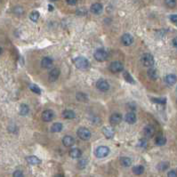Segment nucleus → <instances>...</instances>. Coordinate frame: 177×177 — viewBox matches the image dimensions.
Returning <instances> with one entry per match:
<instances>
[{
	"label": "nucleus",
	"instance_id": "1",
	"mask_svg": "<svg viewBox=\"0 0 177 177\" xmlns=\"http://www.w3.org/2000/svg\"><path fill=\"white\" fill-rule=\"evenodd\" d=\"M73 61H74V64H75V66L78 69L81 70H86L90 67L89 61L86 58L83 57V56L76 57L75 59L73 60Z\"/></svg>",
	"mask_w": 177,
	"mask_h": 177
},
{
	"label": "nucleus",
	"instance_id": "2",
	"mask_svg": "<svg viewBox=\"0 0 177 177\" xmlns=\"http://www.w3.org/2000/svg\"><path fill=\"white\" fill-rule=\"evenodd\" d=\"M78 136L84 141H87L91 138V132L90 130L86 127H79L78 129Z\"/></svg>",
	"mask_w": 177,
	"mask_h": 177
},
{
	"label": "nucleus",
	"instance_id": "3",
	"mask_svg": "<svg viewBox=\"0 0 177 177\" xmlns=\"http://www.w3.org/2000/svg\"><path fill=\"white\" fill-rule=\"evenodd\" d=\"M95 154L98 158L105 157L109 154V149L107 146H99L98 148H96Z\"/></svg>",
	"mask_w": 177,
	"mask_h": 177
},
{
	"label": "nucleus",
	"instance_id": "4",
	"mask_svg": "<svg viewBox=\"0 0 177 177\" xmlns=\"http://www.w3.org/2000/svg\"><path fill=\"white\" fill-rule=\"evenodd\" d=\"M142 62L145 67H152L154 65V57L151 53H145L142 57Z\"/></svg>",
	"mask_w": 177,
	"mask_h": 177
},
{
	"label": "nucleus",
	"instance_id": "5",
	"mask_svg": "<svg viewBox=\"0 0 177 177\" xmlns=\"http://www.w3.org/2000/svg\"><path fill=\"white\" fill-rule=\"evenodd\" d=\"M109 69L112 73H118V72H121L124 70V65L122 64V62L118 61H112L110 63Z\"/></svg>",
	"mask_w": 177,
	"mask_h": 177
},
{
	"label": "nucleus",
	"instance_id": "6",
	"mask_svg": "<svg viewBox=\"0 0 177 177\" xmlns=\"http://www.w3.org/2000/svg\"><path fill=\"white\" fill-rule=\"evenodd\" d=\"M95 58L98 61H104L108 59V53L103 49H98L95 53Z\"/></svg>",
	"mask_w": 177,
	"mask_h": 177
},
{
	"label": "nucleus",
	"instance_id": "7",
	"mask_svg": "<svg viewBox=\"0 0 177 177\" xmlns=\"http://www.w3.org/2000/svg\"><path fill=\"white\" fill-rule=\"evenodd\" d=\"M96 87L101 92H107L109 89V85L105 79H100L96 83Z\"/></svg>",
	"mask_w": 177,
	"mask_h": 177
},
{
	"label": "nucleus",
	"instance_id": "8",
	"mask_svg": "<svg viewBox=\"0 0 177 177\" xmlns=\"http://www.w3.org/2000/svg\"><path fill=\"white\" fill-rule=\"evenodd\" d=\"M121 121H122V115L119 113H113L109 118V123L112 126H117L118 125Z\"/></svg>",
	"mask_w": 177,
	"mask_h": 177
},
{
	"label": "nucleus",
	"instance_id": "9",
	"mask_svg": "<svg viewBox=\"0 0 177 177\" xmlns=\"http://www.w3.org/2000/svg\"><path fill=\"white\" fill-rule=\"evenodd\" d=\"M121 41H122L123 45H132L133 42H134V38H133V36L131 34H129V33H126L122 36V38H121Z\"/></svg>",
	"mask_w": 177,
	"mask_h": 177
},
{
	"label": "nucleus",
	"instance_id": "10",
	"mask_svg": "<svg viewBox=\"0 0 177 177\" xmlns=\"http://www.w3.org/2000/svg\"><path fill=\"white\" fill-rule=\"evenodd\" d=\"M53 117H54V113L51 109L45 110L42 114V119L45 121V122H50L51 120H53Z\"/></svg>",
	"mask_w": 177,
	"mask_h": 177
},
{
	"label": "nucleus",
	"instance_id": "11",
	"mask_svg": "<svg viewBox=\"0 0 177 177\" xmlns=\"http://www.w3.org/2000/svg\"><path fill=\"white\" fill-rule=\"evenodd\" d=\"M62 143L65 147H71L75 144V139L72 136L66 135L62 138Z\"/></svg>",
	"mask_w": 177,
	"mask_h": 177
},
{
	"label": "nucleus",
	"instance_id": "12",
	"mask_svg": "<svg viewBox=\"0 0 177 177\" xmlns=\"http://www.w3.org/2000/svg\"><path fill=\"white\" fill-rule=\"evenodd\" d=\"M59 76H60V70L57 68H54L49 72V80L51 82L56 81L58 79Z\"/></svg>",
	"mask_w": 177,
	"mask_h": 177
},
{
	"label": "nucleus",
	"instance_id": "13",
	"mask_svg": "<svg viewBox=\"0 0 177 177\" xmlns=\"http://www.w3.org/2000/svg\"><path fill=\"white\" fill-rule=\"evenodd\" d=\"M102 133H103L104 136L107 139H111V138H113V136H114L115 131H114V129L112 127L106 126V127H104L103 129H102Z\"/></svg>",
	"mask_w": 177,
	"mask_h": 177
},
{
	"label": "nucleus",
	"instance_id": "14",
	"mask_svg": "<svg viewBox=\"0 0 177 177\" xmlns=\"http://www.w3.org/2000/svg\"><path fill=\"white\" fill-rule=\"evenodd\" d=\"M102 5L100 4V3H95L94 5H91V8H90V10L93 14H100L102 11Z\"/></svg>",
	"mask_w": 177,
	"mask_h": 177
},
{
	"label": "nucleus",
	"instance_id": "15",
	"mask_svg": "<svg viewBox=\"0 0 177 177\" xmlns=\"http://www.w3.org/2000/svg\"><path fill=\"white\" fill-rule=\"evenodd\" d=\"M125 120L128 124H134L136 122V115L134 112H128L125 117Z\"/></svg>",
	"mask_w": 177,
	"mask_h": 177
},
{
	"label": "nucleus",
	"instance_id": "16",
	"mask_svg": "<svg viewBox=\"0 0 177 177\" xmlns=\"http://www.w3.org/2000/svg\"><path fill=\"white\" fill-rule=\"evenodd\" d=\"M155 134V129L151 125H148L144 127V134L149 137V138H151Z\"/></svg>",
	"mask_w": 177,
	"mask_h": 177
},
{
	"label": "nucleus",
	"instance_id": "17",
	"mask_svg": "<svg viewBox=\"0 0 177 177\" xmlns=\"http://www.w3.org/2000/svg\"><path fill=\"white\" fill-rule=\"evenodd\" d=\"M165 79H166V84L169 86H173L177 82V77L174 75V74H168V75H166Z\"/></svg>",
	"mask_w": 177,
	"mask_h": 177
},
{
	"label": "nucleus",
	"instance_id": "18",
	"mask_svg": "<svg viewBox=\"0 0 177 177\" xmlns=\"http://www.w3.org/2000/svg\"><path fill=\"white\" fill-rule=\"evenodd\" d=\"M62 117L64 118H66V119H73V118H75L76 117V114L75 112H74L73 110L71 109H65L62 111Z\"/></svg>",
	"mask_w": 177,
	"mask_h": 177
},
{
	"label": "nucleus",
	"instance_id": "19",
	"mask_svg": "<svg viewBox=\"0 0 177 177\" xmlns=\"http://www.w3.org/2000/svg\"><path fill=\"white\" fill-rule=\"evenodd\" d=\"M53 65V61L49 57H45L41 61V66L44 69H49L52 67Z\"/></svg>",
	"mask_w": 177,
	"mask_h": 177
},
{
	"label": "nucleus",
	"instance_id": "20",
	"mask_svg": "<svg viewBox=\"0 0 177 177\" xmlns=\"http://www.w3.org/2000/svg\"><path fill=\"white\" fill-rule=\"evenodd\" d=\"M27 162L30 164V165H39L41 164V160L39 157H36V156H30L26 157Z\"/></svg>",
	"mask_w": 177,
	"mask_h": 177
},
{
	"label": "nucleus",
	"instance_id": "21",
	"mask_svg": "<svg viewBox=\"0 0 177 177\" xmlns=\"http://www.w3.org/2000/svg\"><path fill=\"white\" fill-rule=\"evenodd\" d=\"M69 154H70V156L72 158H78V157H81V155H82V151L79 150V149L74 148V149H72V150L70 151Z\"/></svg>",
	"mask_w": 177,
	"mask_h": 177
},
{
	"label": "nucleus",
	"instance_id": "22",
	"mask_svg": "<svg viewBox=\"0 0 177 177\" xmlns=\"http://www.w3.org/2000/svg\"><path fill=\"white\" fill-rule=\"evenodd\" d=\"M144 166H135L132 168V171L136 175H141L144 173Z\"/></svg>",
	"mask_w": 177,
	"mask_h": 177
},
{
	"label": "nucleus",
	"instance_id": "23",
	"mask_svg": "<svg viewBox=\"0 0 177 177\" xmlns=\"http://www.w3.org/2000/svg\"><path fill=\"white\" fill-rule=\"evenodd\" d=\"M120 163L123 166L125 167H128L132 165V159L130 157H123L120 158Z\"/></svg>",
	"mask_w": 177,
	"mask_h": 177
},
{
	"label": "nucleus",
	"instance_id": "24",
	"mask_svg": "<svg viewBox=\"0 0 177 177\" xmlns=\"http://www.w3.org/2000/svg\"><path fill=\"white\" fill-rule=\"evenodd\" d=\"M62 124L61 123H54L52 127H51V132L52 133H59L62 130Z\"/></svg>",
	"mask_w": 177,
	"mask_h": 177
},
{
	"label": "nucleus",
	"instance_id": "25",
	"mask_svg": "<svg viewBox=\"0 0 177 177\" xmlns=\"http://www.w3.org/2000/svg\"><path fill=\"white\" fill-rule=\"evenodd\" d=\"M148 76H149V78H150L151 79H152V80H156L157 78V70L156 69H153V68H151V69H150L148 70Z\"/></svg>",
	"mask_w": 177,
	"mask_h": 177
},
{
	"label": "nucleus",
	"instance_id": "26",
	"mask_svg": "<svg viewBox=\"0 0 177 177\" xmlns=\"http://www.w3.org/2000/svg\"><path fill=\"white\" fill-rule=\"evenodd\" d=\"M30 111V108L29 106H28L27 104H22L20 106V114L22 116H26L28 115V113H29Z\"/></svg>",
	"mask_w": 177,
	"mask_h": 177
},
{
	"label": "nucleus",
	"instance_id": "27",
	"mask_svg": "<svg viewBox=\"0 0 177 177\" xmlns=\"http://www.w3.org/2000/svg\"><path fill=\"white\" fill-rule=\"evenodd\" d=\"M155 143L158 146H163V145H165L166 143V137H164L162 135H159V136H157L156 138Z\"/></svg>",
	"mask_w": 177,
	"mask_h": 177
},
{
	"label": "nucleus",
	"instance_id": "28",
	"mask_svg": "<svg viewBox=\"0 0 177 177\" xmlns=\"http://www.w3.org/2000/svg\"><path fill=\"white\" fill-rule=\"evenodd\" d=\"M169 167V163L168 162H160L159 164L157 165V169L159 171H166L167 168Z\"/></svg>",
	"mask_w": 177,
	"mask_h": 177
},
{
	"label": "nucleus",
	"instance_id": "29",
	"mask_svg": "<svg viewBox=\"0 0 177 177\" xmlns=\"http://www.w3.org/2000/svg\"><path fill=\"white\" fill-rule=\"evenodd\" d=\"M39 16H40V14H39V13L38 11H33V12L30 14V19L32 22H36V21L39 20Z\"/></svg>",
	"mask_w": 177,
	"mask_h": 177
},
{
	"label": "nucleus",
	"instance_id": "30",
	"mask_svg": "<svg viewBox=\"0 0 177 177\" xmlns=\"http://www.w3.org/2000/svg\"><path fill=\"white\" fill-rule=\"evenodd\" d=\"M151 101L156 104H160V105H164L166 102V98H152Z\"/></svg>",
	"mask_w": 177,
	"mask_h": 177
},
{
	"label": "nucleus",
	"instance_id": "31",
	"mask_svg": "<svg viewBox=\"0 0 177 177\" xmlns=\"http://www.w3.org/2000/svg\"><path fill=\"white\" fill-rule=\"evenodd\" d=\"M123 76H124V78L126 80V82L131 83V84H134V78H132V76L130 75V74H129L127 71H124Z\"/></svg>",
	"mask_w": 177,
	"mask_h": 177
},
{
	"label": "nucleus",
	"instance_id": "32",
	"mask_svg": "<svg viewBox=\"0 0 177 177\" xmlns=\"http://www.w3.org/2000/svg\"><path fill=\"white\" fill-rule=\"evenodd\" d=\"M30 89L35 93V94H38V95H40L41 94V89L36 86V85H34V84H30Z\"/></svg>",
	"mask_w": 177,
	"mask_h": 177
},
{
	"label": "nucleus",
	"instance_id": "33",
	"mask_svg": "<svg viewBox=\"0 0 177 177\" xmlns=\"http://www.w3.org/2000/svg\"><path fill=\"white\" fill-rule=\"evenodd\" d=\"M165 4L169 8H174L176 5V0H165Z\"/></svg>",
	"mask_w": 177,
	"mask_h": 177
},
{
	"label": "nucleus",
	"instance_id": "34",
	"mask_svg": "<svg viewBox=\"0 0 177 177\" xmlns=\"http://www.w3.org/2000/svg\"><path fill=\"white\" fill-rule=\"evenodd\" d=\"M87 165V160L86 159H82L78 162V168L80 169H84Z\"/></svg>",
	"mask_w": 177,
	"mask_h": 177
},
{
	"label": "nucleus",
	"instance_id": "35",
	"mask_svg": "<svg viewBox=\"0 0 177 177\" xmlns=\"http://www.w3.org/2000/svg\"><path fill=\"white\" fill-rule=\"evenodd\" d=\"M77 99L79 101H86L87 99V96L86 95L82 94V93H79V94L77 95Z\"/></svg>",
	"mask_w": 177,
	"mask_h": 177
},
{
	"label": "nucleus",
	"instance_id": "36",
	"mask_svg": "<svg viewBox=\"0 0 177 177\" xmlns=\"http://www.w3.org/2000/svg\"><path fill=\"white\" fill-rule=\"evenodd\" d=\"M167 177H177V170L173 169L167 173Z\"/></svg>",
	"mask_w": 177,
	"mask_h": 177
},
{
	"label": "nucleus",
	"instance_id": "37",
	"mask_svg": "<svg viewBox=\"0 0 177 177\" xmlns=\"http://www.w3.org/2000/svg\"><path fill=\"white\" fill-rule=\"evenodd\" d=\"M139 146L142 148H146L147 147V141L145 139H141L139 141Z\"/></svg>",
	"mask_w": 177,
	"mask_h": 177
},
{
	"label": "nucleus",
	"instance_id": "38",
	"mask_svg": "<svg viewBox=\"0 0 177 177\" xmlns=\"http://www.w3.org/2000/svg\"><path fill=\"white\" fill-rule=\"evenodd\" d=\"M13 177H24V174L22 171L20 170H16L14 174H13Z\"/></svg>",
	"mask_w": 177,
	"mask_h": 177
},
{
	"label": "nucleus",
	"instance_id": "39",
	"mask_svg": "<svg viewBox=\"0 0 177 177\" xmlns=\"http://www.w3.org/2000/svg\"><path fill=\"white\" fill-rule=\"evenodd\" d=\"M170 20H171V22H172L174 24H175V25L177 26V14H173V15H171V16H170Z\"/></svg>",
	"mask_w": 177,
	"mask_h": 177
},
{
	"label": "nucleus",
	"instance_id": "40",
	"mask_svg": "<svg viewBox=\"0 0 177 177\" xmlns=\"http://www.w3.org/2000/svg\"><path fill=\"white\" fill-rule=\"evenodd\" d=\"M66 2L70 5H75L78 3V0H66Z\"/></svg>",
	"mask_w": 177,
	"mask_h": 177
},
{
	"label": "nucleus",
	"instance_id": "41",
	"mask_svg": "<svg viewBox=\"0 0 177 177\" xmlns=\"http://www.w3.org/2000/svg\"><path fill=\"white\" fill-rule=\"evenodd\" d=\"M173 45L174 46L175 48H177V36L173 39Z\"/></svg>",
	"mask_w": 177,
	"mask_h": 177
},
{
	"label": "nucleus",
	"instance_id": "42",
	"mask_svg": "<svg viewBox=\"0 0 177 177\" xmlns=\"http://www.w3.org/2000/svg\"><path fill=\"white\" fill-rule=\"evenodd\" d=\"M54 177H64V175H63L62 174H58L55 175Z\"/></svg>",
	"mask_w": 177,
	"mask_h": 177
},
{
	"label": "nucleus",
	"instance_id": "43",
	"mask_svg": "<svg viewBox=\"0 0 177 177\" xmlns=\"http://www.w3.org/2000/svg\"><path fill=\"white\" fill-rule=\"evenodd\" d=\"M2 52H3V50H2V48H1V47H0V54L2 53Z\"/></svg>",
	"mask_w": 177,
	"mask_h": 177
},
{
	"label": "nucleus",
	"instance_id": "44",
	"mask_svg": "<svg viewBox=\"0 0 177 177\" xmlns=\"http://www.w3.org/2000/svg\"><path fill=\"white\" fill-rule=\"evenodd\" d=\"M51 1H53V2H54V1H57V0H51Z\"/></svg>",
	"mask_w": 177,
	"mask_h": 177
},
{
	"label": "nucleus",
	"instance_id": "45",
	"mask_svg": "<svg viewBox=\"0 0 177 177\" xmlns=\"http://www.w3.org/2000/svg\"><path fill=\"white\" fill-rule=\"evenodd\" d=\"M176 92H177V87H176Z\"/></svg>",
	"mask_w": 177,
	"mask_h": 177
}]
</instances>
